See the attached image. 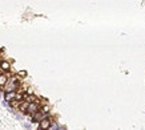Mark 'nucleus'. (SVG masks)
Here are the masks:
<instances>
[{
    "label": "nucleus",
    "mask_w": 145,
    "mask_h": 130,
    "mask_svg": "<svg viewBox=\"0 0 145 130\" xmlns=\"http://www.w3.org/2000/svg\"><path fill=\"white\" fill-rule=\"evenodd\" d=\"M52 127V118L51 117H47L45 120H43L40 124H39V129L40 130H48Z\"/></svg>",
    "instance_id": "nucleus-1"
},
{
    "label": "nucleus",
    "mask_w": 145,
    "mask_h": 130,
    "mask_svg": "<svg viewBox=\"0 0 145 130\" xmlns=\"http://www.w3.org/2000/svg\"><path fill=\"white\" fill-rule=\"evenodd\" d=\"M17 76L19 77H25L27 76V72H25V70H20V72L17 73Z\"/></svg>",
    "instance_id": "nucleus-7"
},
{
    "label": "nucleus",
    "mask_w": 145,
    "mask_h": 130,
    "mask_svg": "<svg viewBox=\"0 0 145 130\" xmlns=\"http://www.w3.org/2000/svg\"><path fill=\"white\" fill-rule=\"evenodd\" d=\"M39 130H40V129H39Z\"/></svg>",
    "instance_id": "nucleus-9"
},
{
    "label": "nucleus",
    "mask_w": 145,
    "mask_h": 130,
    "mask_svg": "<svg viewBox=\"0 0 145 130\" xmlns=\"http://www.w3.org/2000/svg\"><path fill=\"white\" fill-rule=\"evenodd\" d=\"M8 76L5 73H0V88H4L7 85V82H8Z\"/></svg>",
    "instance_id": "nucleus-5"
},
{
    "label": "nucleus",
    "mask_w": 145,
    "mask_h": 130,
    "mask_svg": "<svg viewBox=\"0 0 145 130\" xmlns=\"http://www.w3.org/2000/svg\"><path fill=\"white\" fill-rule=\"evenodd\" d=\"M41 112H43L44 114H48V113H49V106H48V105L41 106Z\"/></svg>",
    "instance_id": "nucleus-6"
},
{
    "label": "nucleus",
    "mask_w": 145,
    "mask_h": 130,
    "mask_svg": "<svg viewBox=\"0 0 145 130\" xmlns=\"http://www.w3.org/2000/svg\"><path fill=\"white\" fill-rule=\"evenodd\" d=\"M0 70L4 73V72H9L11 70V64L8 63V61H5V60H3L2 63H0Z\"/></svg>",
    "instance_id": "nucleus-4"
},
{
    "label": "nucleus",
    "mask_w": 145,
    "mask_h": 130,
    "mask_svg": "<svg viewBox=\"0 0 145 130\" xmlns=\"http://www.w3.org/2000/svg\"><path fill=\"white\" fill-rule=\"evenodd\" d=\"M0 52H2V51H0ZM2 61H3V60H0V63H2Z\"/></svg>",
    "instance_id": "nucleus-8"
},
{
    "label": "nucleus",
    "mask_w": 145,
    "mask_h": 130,
    "mask_svg": "<svg viewBox=\"0 0 145 130\" xmlns=\"http://www.w3.org/2000/svg\"><path fill=\"white\" fill-rule=\"evenodd\" d=\"M47 117H48L47 114H44V113L40 110V112H37L36 114H33V115H32V121H36V122H39V124H40L43 120H45Z\"/></svg>",
    "instance_id": "nucleus-2"
},
{
    "label": "nucleus",
    "mask_w": 145,
    "mask_h": 130,
    "mask_svg": "<svg viewBox=\"0 0 145 130\" xmlns=\"http://www.w3.org/2000/svg\"><path fill=\"white\" fill-rule=\"evenodd\" d=\"M15 98H16V92H7L4 94V101L7 104H9L11 101H15Z\"/></svg>",
    "instance_id": "nucleus-3"
}]
</instances>
